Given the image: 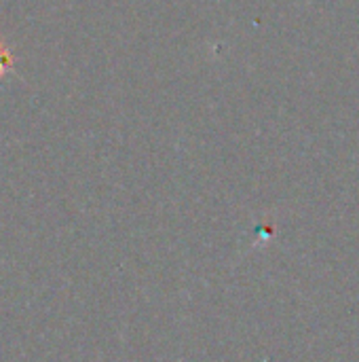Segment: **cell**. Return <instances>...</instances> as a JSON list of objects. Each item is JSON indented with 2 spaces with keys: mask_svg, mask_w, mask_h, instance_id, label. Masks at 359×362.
<instances>
[{
  "mask_svg": "<svg viewBox=\"0 0 359 362\" xmlns=\"http://www.w3.org/2000/svg\"><path fill=\"white\" fill-rule=\"evenodd\" d=\"M13 64H15V57H13L11 47L4 40H0V78H4L13 70Z\"/></svg>",
  "mask_w": 359,
  "mask_h": 362,
  "instance_id": "1",
  "label": "cell"
}]
</instances>
